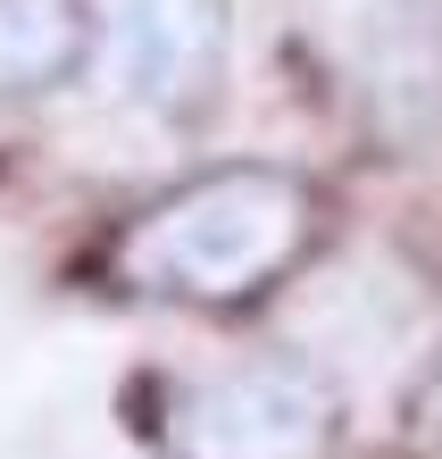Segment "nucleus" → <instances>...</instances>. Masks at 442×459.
I'll list each match as a JSON object with an SVG mask.
<instances>
[{
  "mask_svg": "<svg viewBox=\"0 0 442 459\" xmlns=\"http://www.w3.org/2000/svg\"><path fill=\"white\" fill-rule=\"evenodd\" d=\"M317 242V193L292 168H209L117 234V284L143 301L234 309L284 284Z\"/></svg>",
  "mask_w": 442,
  "mask_h": 459,
  "instance_id": "obj_1",
  "label": "nucleus"
},
{
  "mask_svg": "<svg viewBox=\"0 0 442 459\" xmlns=\"http://www.w3.org/2000/svg\"><path fill=\"white\" fill-rule=\"evenodd\" d=\"M342 401L300 351H242L168 410V459H325Z\"/></svg>",
  "mask_w": 442,
  "mask_h": 459,
  "instance_id": "obj_2",
  "label": "nucleus"
},
{
  "mask_svg": "<svg viewBox=\"0 0 442 459\" xmlns=\"http://www.w3.org/2000/svg\"><path fill=\"white\" fill-rule=\"evenodd\" d=\"M108 59L134 109H201L226 67V0H108Z\"/></svg>",
  "mask_w": 442,
  "mask_h": 459,
  "instance_id": "obj_3",
  "label": "nucleus"
},
{
  "mask_svg": "<svg viewBox=\"0 0 442 459\" xmlns=\"http://www.w3.org/2000/svg\"><path fill=\"white\" fill-rule=\"evenodd\" d=\"M92 59L84 0H0V100H34Z\"/></svg>",
  "mask_w": 442,
  "mask_h": 459,
  "instance_id": "obj_4",
  "label": "nucleus"
}]
</instances>
